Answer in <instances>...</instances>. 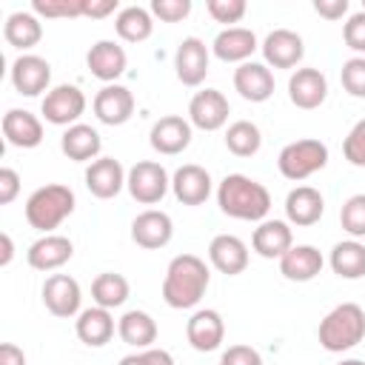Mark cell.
<instances>
[{"label": "cell", "mask_w": 365, "mask_h": 365, "mask_svg": "<svg viewBox=\"0 0 365 365\" xmlns=\"http://www.w3.org/2000/svg\"><path fill=\"white\" fill-rule=\"evenodd\" d=\"M74 254V245L68 237H60V234H46L40 240H34L26 251V259L34 271H54L60 265H66Z\"/></svg>", "instance_id": "obj_23"}, {"label": "cell", "mask_w": 365, "mask_h": 365, "mask_svg": "<svg viewBox=\"0 0 365 365\" xmlns=\"http://www.w3.org/2000/svg\"><path fill=\"white\" fill-rule=\"evenodd\" d=\"M319 345L331 354H342L362 342L365 336V311L356 302H342L325 314L319 322Z\"/></svg>", "instance_id": "obj_3"}, {"label": "cell", "mask_w": 365, "mask_h": 365, "mask_svg": "<svg viewBox=\"0 0 365 365\" xmlns=\"http://www.w3.org/2000/svg\"><path fill=\"white\" fill-rule=\"evenodd\" d=\"M125 188H128V194H131L137 202L154 205V202H160V200L168 194L171 180H168V171H165L160 163H154V160H140V163H134V165L128 168Z\"/></svg>", "instance_id": "obj_6"}, {"label": "cell", "mask_w": 365, "mask_h": 365, "mask_svg": "<svg viewBox=\"0 0 365 365\" xmlns=\"http://www.w3.org/2000/svg\"><path fill=\"white\" fill-rule=\"evenodd\" d=\"M74 211V191L60 182H48L26 200V220L31 228L48 234Z\"/></svg>", "instance_id": "obj_4"}, {"label": "cell", "mask_w": 365, "mask_h": 365, "mask_svg": "<svg viewBox=\"0 0 365 365\" xmlns=\"http://www.w3.org/2000/svg\"><path fill=\"white\" fill-rule=\"evenodd\" d=\"M120 365H174V356L163 348H145L120 359Z\"/></svg>", "instance_id": "obj_45"}, {"label": "cell", "mask_w": 365, "mask_h": 365, "mask_svg": "<svg viewBox=\"0 0 365 365\" xmlns=\"http://www.w3.org/2000/svg\"><path fill=\"white\" fill-rule=\"evenodd\" d=\"M128 171L120 165V160L114 157H97L88 168H86V188L97 197V200H111L123 191Z\"/></svg>", "instance_id": "obj_16"}, {"label": "cell", "mask_w": 365, "mask_h": 365, "mask_svg": "<svg viewBox=\"0 0 365 365\" xmlns=\"http://www.w3.org/2000/svg\"><path fill=\"white\" fill-rule=\"evenodd\" d=\"M322 211H325V200L311 185H297L285 197V217H288L291 225H299V228L317 225L319 217H322Z\"/></svg>", "instance_id": "obj_25"}, {"label": "cell", "mask_w": 365, "mask_h": 365, "mask_svg": "<svg viewBox=\"0 0 365 365\" xmlns=\"http://www.w3.org/2000/svg\"><path fill=\"white\" fill-rule=\"evenodd\" d=\"M342 40L348 48H354L359 57H365V11H356L342 26Z\"/></svg>", "instance_id": "obj_42"}, {"label": "cell", "mask_w": 365, "mask_h": 365, "mask_svg": "<svg viewBox=\"0 0 365 365\" xmlns=\"http://www.w3.org/2000/svg\"><path fill=\"white\" fill-rule=\"evenodd\" d=\"M80 302H83V291L74 277L51 274L43 282V305L48 308V314L60 319H71L74 314H80Z\"/></svg>", "instance_id": "obj_8"}, {"label": "cell", "mask_w": 365, "mask_h": 365, "mask_svg": "<svg viewBox=\"0 0 365 365\" xmlns=\"http://www.w3.org/2000/svg\"><path fill=\"white\" fill-rule=\"evenodd\" d=\"M0 365H26L23 348H17L14 342H3L0 345Z\"/></svg>", "instance_id": "obj_48"}, {"label": "cell", "mask_w": 365, "mask_h": 365, "mask_svg": "<svg viewBox=\"0 0 365 365\" xmlns=\"http://www.w3.org/2000/svg\"><path fill=\"white\" fill-rule=\"evenodd\" d=\"M339 222L351 234V240H362L365 237V194H354V197H348L342 202Z\"/></svg>", "instance_id": "obj_37"}, {"label": "cell", "mask_w": 365, "mask_h": 365, "mask_svg": "<svg viewBox=\"0 0 365 365\" xmlns=\"http://www.w3.org/2000/svg\"><path fill=\"white\" fill-rule=\"evenodd\" d=\"M205 9L217 23H240L248 6L245 0H208Z\"/></svg>", "instance_id": "obj_41"}, {"label": "cell", "mask_w": 365, "mask_h": 365, "mask_svg": "<svg viewBox=\"0 0 365 365\" xmlns=\"http://www.w3.org/2000/svg\"><path fill=\"white\" fill-rule=\"evenodd\" d=\"M259 48H262L265 66H274V68H294L305 54L302 37L297 31H291V29H274L262 40Z\"/></svg>", "instance_id": "obj_17"}, {"label": "cell", "mask_w": 365, "mask_h": 365, "mask_svg": "<svg viewBox=\"0 0 365 365\" xmlns=\"http://www.w3.org/2000/svg\"><path fill=\"white\" fill-rule=\"evenodd\" d=\"M208 46L200 40V37H185L180 46H177V54H174V68H177V80L182 86H200L208 74Z\"/></svg>", "instance_id": "obj_13"}, {"label": "cell", "mask_w": 365, "mask_h": 365, "mask_svg": "<svg viewBox=\"0 0 365 365\" xmlns=\"http://www.w3.org/2000/svg\"><path fill=\"white\" fill-rule=\"evenodd\" d=\"M208 259L220 274L237 277L248 268V245L234 234H217L208 245Z\"/></svg>", "instance_id": "obj_24"}, {"label": "cell", "mask_w": 365, "mask_h": 365, "mask_svg": "<svg viewBox=\"0 0 365 365\" xmlns=\"http://www.w3.org/2000/svg\"><path fill=\"white\" fill-rule=\"evenodd\" d=\"M128 294H131L128 279L123 274H114V271H103L91 282V299H94V305L108 308V311L111 308H120L128 299Z\"/></svg>", "instance_id": "obj_34"}, {"label": "cell", "mask_w": 365, "mask_h": 365, "mask_svg": "<svg viewBox=\"0 0 365 365\" xmlns=\"http://www.w3.org/2000/svg\"><path fill=\"white\" fill-rule=\"evenodd\" d=\"M339 80H342V88L351 97H365V57L345 60L342 71H339Z\"/></svg>", "instance_id": "obj_39"}, {"label": "cell", "mask_w": 365, "mask_h": 365, "mask_svg": "<svg viewBox=\"0 0 365 365\" xmlns=\"http://www.w3.org/2000/svg\"><path fill=\"white\" fill-rule=\"evenodd\" d=\"M217 202L220 211L245 220V222H262L265 214L271 211V194L262 182L245 177V174H228L217 185Z\"/></svg>", "instance_id": "obj_2"}, {"label": "cell", "mask_w": 365, "mask_h": 365, "mask_svg": "<svg viewBox=\"0 0 365 365\" xmlns=\"http://www.w3.org/2000/svg\"><path fill=\"white\" fill-rule=\"evenodd\" d=\"M211 51L222 63H248V57L257 51V34L242 26H228L214 37Z\"/></svg>", "instance_id": "obj_27"}, {"label": "cell", "mask_w": 365, "mask_h": 365, "mask_svg": "<svg viewBox=\"0 0 365 365\" xmlns=\"http://www.w3.org/2000/svg\"><path fill=\"white\" fill-rule=\"evenodd\" d=\"M46 123L51 125H77L80 114L86 111V94L77 88V86H54L46 97H43V106H40Z\"/></svg>", "instance_id": "obj_7"}, {"label": "cell", "mask_w": 365, "mask_h": 365, "mask_svg": "<svg viewBox=\"0 0 365 365\" xmlns=\"http://www.w3.org/2000/svg\"><path fill=\"white\" fill-rule=\"evenodd\" d=\"M325 163H328V145L322 140H311V137L288 143L277 157L279 174L294 182L317 174L319 168H325Z\"/></svg>", "instance_id": "obj_5"}, {"label": "cell", "mask_w": 365, "mask_h": 365, "mask_svg": "<svg viewBox=\"0 0 365 365\" xmlns=\"http://www.w3.org/2000/svg\"><path fill=\"white\" fill-rule=\"evenodd\" d=\"M362 11H365V0H362Z\"/></svg>", "instance_id": "obj_52"}, {"label": "cell", "mask_w": 365, "mask_h": 365, "mask_svg": "<svg viewBox=\"0 0 365 365\" xmlns=\"http://www.w3.org/2000/svg\"><path fill=\"white\" fill-rule=\"evenodd\" d=\"M20 194V174L14 168H0V205H9Z\"/></svg>", "instance_id": "obj_46"}, {"label": "cell", "mask_w": 365, "mask_h": 365, "mask_svg": "<svg viewBox=\"0 0 365 365\" xmlns=\"http://www.w3.org/2000/svg\"><path fill=\"white\" fill-rule=\"evenodd\" d=\"M74 331H77L80 342H86L88 348H100L114 336V317L108 308H100V305L86 308L77 314Z\"/></svg>", "instance_id": "obj_30"}, {"label": "cell", "mask_w": 365, "mask_h": 365, "mask_svg": "<svg viewBox=\"0 0 365 365\" xmlns=\"http://www.w3.org/2000/svg\"><path fill=\"white\" fill-rule=\"evenodd\" d=\"M148 143L157 154H165V157L182 154L191 145V123L180 114H165L151 125Z\"/></svg>", "instance_id": "obj_11"}, {"label": "cell", "mask_w": 365, "mask_h": 365, "mask_svg": "<svg viewBox=\"0 0 365 365\" xmlns=\"http://www.w3.org/2000/svg\"><path fill=\"white\" fill-rule=\"evenodd\" d=\"M211 274L205 259H200L197 254H177L168 268H165V279H163V299L168 308H194L205 291H208Z\"/></svg>", "instance_id": "obj_1"}, {"label": "cell", "mask_w": 365, "mask_h": 365, "mask_svg": "<svg viewBox=\"0 0 365 365\" xmlns=\"http://www.w3.org/2000/svg\"><path fill=\"white\" fill-rule=\"evenodd\" d=\"M151 14L160 17L163 23H180L191 14V0H154Z\"/></svg>", "instance_id": "obj_43"}, {"label": "cell", "mask_w": 365, "mask_h": 365, "mask_svg": "<svg viewBox=\"0 0 365 365\" xmlns=\"http://www.w3.org/2000/svg\"><path fill=\"white\" fill-rule=\"evenodd\" d=\"M86 66H88V71L97 80H103V83L111 86V80H117L125 71L128 57H125V48L120 43H114V40H97L88 48V54H86Z\"/></svg>", "instance_id": "obj_21"}, {"label": "cell", "mask_w": 365, "mask_h": 365, "mask_svg": "<svg viewBox=\"0 0 365 365\" xmlns=\"http://www.w3.org/2000/svg\"><path fill=\"white\" fill-rule=\"evenodd\" d=\"M3 137L14 148H37L43 143V123L31 111L9 108L3 114Z\"/></svg>", "instance_id": "obj_22"}, {"label": "cell", "mask_w": 365, "mask_h": 365, "mask_svg": "<svg viewBox=\"0 0 365 365\" xmlns=\"http://www.w3.org/2000/svg\"><path fill=\"white\" fill-rule=\"evenodd\" d=\"M339 365H365L362 359H345V362H339Z\"/></svg>", "instance_id": "obj_51"}, {"label": "cell", "mask_w": 365, "mask_h": 365, "mask_svg": "<svg viewBox=\"0 0 365 365\" xmlns=\"http://www.w3.org/2000/svg\"><path fill=\"white\" fill-rule=\"evenodd\" d=\"M117 11V0H86V17H106Z\"/></svg>", "instance_id": "obj_49"}, {"label": "cell", "mask_w": 365, "mask_h": 365, "mask_svg": "<svg viewBox=\"0 0 365 365\" xmlns=\"http://www.w3.org/2000/svg\"><path fill=\"white\" fill-rule=\"evenodd\" d=\"M51 66L48 60L37 57V54H20L11 63V86L17 88V94L23 97H37L40 91H51Z\"/></svg>", "instance_id": "obj_10"}, {"label": "cell", "mask_w": 365, "mask_h": 365, "mask_svg": "<svg viewBox=\"0 0 365 365\" xmlns=\"http://www.w3.org/2000/svg\"><path fill=\"white\" fill-rule=\"evenodd\" d=\"M134 114V94L125 86H103L94 97V117L106 125H123Z\"/></svg>", "instance_id": "obj_18"}, {"label": "cell", "mask_w": 365, "mask_h": 365, "mask_svg": "<svg viewBox=\"0 0 365 365\" xmlns=\"http://www.w3.org/2000/svg\"><path fill=\"white\" fill-rule=\"evenodd\" d=\"M262 145V134L251 120H237L225 128V148L234 157H251Z\"/></svg>", "instance_id": "obj_36"}, {"label": "cell", "mask_w": 365, "mask_h": 365, "mask_svg": "<svg viewBox=\"0 0 365 365\" xmlns=\"http://www.w3.org/2000/svg\"><path fill=\"white\" fill-rule=\"evenodd\" d=\"M60 148L74 163H94L97 154H100V148H103V140H100L97 128H91L86 123H77V125H68L63 131Z\"/></svg>", "instance_id": "obj_29"}, {"label": "cell", "mask_w": 365, "mask_h": 365, "mask_svg": "<svg viewBox=\"0 0 365 365\" xmlns=\"http://www.w3.org/2000/svg\"><path fill=\"white\" fill-rule=\"evenodd\" d=\"M174 237V222L165 211H157V208H148L143 214L134 217L131 222V240L140 245V248H165Z\"/></svg>", "instance_id": "obj_14"}, {"label": "cell", "mask_w": 365, "mask_h": 365, "mask_svg": "<svg viewBox=\"0 0 365 365\" xmlns=\"http://www.w3.org/2000/svg\"><path fill=\"white\" fill-rule=\"evenodd\" d=\"M234 88L248 103H265L274 94V74L265 63H240L234 68Z\"/></svg>", "instance_id": "obj_20"}, {"label": "cell", "mask_w": 365, "mask_h": 365, "mask_svg": "<svg viewBox=\"0 0 365 365\" xmlns=\"http://www.w3.org/2000/svg\"><path fill=\"white\" fill-rule=\"evenodd\" d=\"M342 154H345V160H348L351 165L365 168V120H359V123L348 131V137H345V143H342Z\"/></svg>", "instance_id": "obj_40"}, {"label": "cell", "mask_w": 365, "mask_h": 365, "mask_svg": "<svg viewBox=\"0 0 365 365\" xmlns=\"http://www.w3.org/2000/svg\"><path fill=\"white\" fill-rule=\"evenodd\" d=\"M328 262H331L336 277L359 279V277H365V245L359 240H342L331 248Z\"/></svg>", "instance_id": "obj_33"}, {"label": "cell", "mask_w": 365, "mask_h": 365, "mask_svg": "<svg viewBox=\"0 0 365 365\" xmlns=\"http://www.w3.org/2000/svg\"><path fill=\"white\" fill-rule=\"evenodd\" d=\"M314 11L325 20H342V14H348V0H314Z\"/></svg>", "instance_id": "obj_47"}, {"label": "cell", "mask_w": 365, "mask_h": 365, "mask_svg": "<svg viewBox=\"0 0 365 365\" xmlns=\"http://www.w3.org/2000/svg\"><path fill=\"white\" fill-rule=\"evenodd\" d=\"M114 29L125 43H143L154 31V17L143 6H125V9H120V14L114 20Z\"/></svg>", "instance_id": "obj_35"}, {"label": "cell", "mask_w": 365, "mask_h": 365, "mask_svg": "<svg viewBox=\"0 0 365 365\" xmlns=\"http://www.w3.org/2000/svg\"><path fill=\"white\" fill-rule=\"evenodd\" d=\"M117 334H120V339L125 345L145 351V348H151L157 342V322L145 311H125L120 317V322H117Z\"/></svg>", "instance_id": "obj_31"}, {"label": "cell", "mask_w": 365, "mask_h": 365, "mask_svg": "<svg viewBox=\"0 0 365 365\" xmlns=\"http://www.w3.org/2000/svg\"><path fill=\"white\" fill-rule=\"evenodd\" d=\"M228 114H231V106H228L225 94L217 88H202L188 103V123L202 128V131L222 128L228 123Z\"/></svg>", "instance_id": "obj_9"}, {"label": "cell", "mask_w": 365, "mask_h": 365, "mask_svg": "<svg viewBox=\"0 0 365 365\" xmlns=\"http://www.w3.org/2000/svg\"><path fill=\"white\" fill-rule=\"evenodd\" d=\"M220 365H262V356L251 345H228V351H222Z\"/></svg>", "instance_id": "obj_44"}, {"label": "cell", "mask_w": 365, "mask_h": 365, "mask_svg": "<svg viewBox=\"0 0 365 365\" xmlns=\"http://www.w3.org/2000/svg\"><path fill=\"white\" fill-rule=\"evenodd\" d=\"M171 191L182 205H202L211 197V174L197 163H185L174 171Z\"/></svg>", "instance_id": "obj_19"}, {"label": "cell", "mask_w": 365, "mask_h": 365, "mask_svg": "<svg viewBox=\"0 0 365 365\" xmlns=\"http://www.w3.org/2000/svg\"><path fill=\"white\" fill-rule=\"evenodd\" d=\"M185 336H188V345L194 351H217L225 339V322L220 317V311L214 308H200L191 314L188 325H185Z\"/></svg>", "instance_id": "obj_12"}, {"label": "cell", "mask_w": 365, "mask_h": 365, "mask_svg": "<svg viewBox=\"0 0 365 365\" xmlns=\"http://www.w3.org/2000/svg\"><path fill=\"white\" fill-rule=\"evenodd\" d=\"M0 245H3V254H0V265H9L11 257H14V245H11V237L9 234H0Z\"/></svg>", "instance_id": "obj_50"}, {"label": "cell", "mask_w": 365, "mask_h": 365, "mask_svg": "<svg viewBox=\"0 0 365 365\" xmlns=\"http://www.w3.org/2000/svg\"><path fill=\"white\" fill-rule=\"evenodd\" d=\"M31 11L48 20L57 17H86V0H31Z\"/></svg>", "instance_id": "obj_38"}, {"label": "cell", "mask_w": 365, "mask_h": 365, "mask_svg": "<svg viewBox=\"0 0 365 365\" xmlns=\"http://www.w3.org/2000/svg\"><path fill=\"white\" fill-rule=\"evenodd\" d=\"M291 245H294V234L285 220H262L254 228L251 248L265 259H279L285 251H291Z\"/></svg>", "instance_id": "obj_26"}, {"label": "cell", "mask_w": 365, "mask_h": 365, "mask_svg": "<svg viewBox=\"0 0 365 365\" xmlns=\"http://www.w3.org/2000/svg\"><path fill=\"white\" fill-rule=\"evenodd\" d=\"M325 259L314 245H291V251H285L279 257V274L291 282H308L322 271Z\"/></svg>", "instance_id": "obj_28"}, {"label": "cell", "mask_w": 365, "mask_h": 365, "mask_svg": "<svg viewBox=\"0 0 365 365\" xmlns=\"http://www.w3.org/2000/svg\"><path fill=\"white\" fill-rule=\"evenodd\" d=\"M3 37H6L9 46L26 51V48H31L43 40V23L37 20L34 11H14V14L6 17Z\"/></svg>", "instance_id": "obj_32"}, {"label": "cell", "mask_w": 365, "mask_h": 365, "mask_svg": "<svg viewBox=\"0 0 365 365\" xmlns=\"http://www.w3.org/2000/svg\"><path fill=\"white\" fill-rule=\"evenodd\" d=\"M288 97L297 108L311 111L319 108L328 97V80L319 68H297L288 80Z\"/></svg>", "instance_id": "obj_15"}]
</instances>
